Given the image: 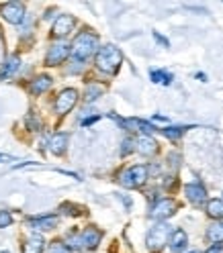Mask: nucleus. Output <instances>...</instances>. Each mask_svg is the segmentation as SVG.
<instances>
[{
  "label": "nucleus",
  "instance_id": "1",
  "mask_svg": "<svg viewBox=\"0 0 223 253\" xmlns=\"http://www.w3.org/2000/svg\"><path fill=\"white\" fill-rule=\"evenodd\" d=\"M97 47H99V37L94 33L84 31V33L76 35V39L72 43V57L82 63V61H86L88 57H92L94 53H97Z\"/></svg>",
  "mask_w": 223,
  "mask_h": 253
},
{
  "label": "nucleus",
  "instance_id": "2",
  "mask_svg": "<svg viewBox=\"0 0 223 253\" xmlns=\"http://www.w3.org/2000/svg\"><path fill=\"white\" fill-rule=\"evenodd\" d=\"M103 239V233L97 229V227H86L82 233H78V235H70L68 237V247L74 249V251H80V249H97L99 243Z\"/></svg>",
  "mask_w": 223,
  "mask_h": 253
},
{
  "label": "nucleus",
  "instance_id": "3",
  "mask_svg": "<svg viewBox=\"0 0 223 253\" xmlns=\"http://www.w3.org/2000/svg\"><path fill=\"white\" fill-rule=\"evenodd\" d=\"M121 63H123V55H121V51L117 49L115 45H105V47H101V51L97 53V68L101 72L109 74V76L117 74Z\"/></svg>",
  "mask_w": 223,
  "mask_h": 253
},
{
  "label": "nucleus",
  "instance_id": "4",
  "mask_svg": "<svg viewBox=\"0 0 223 253\" xmlns=\"http://www.w3.org/2000/svg\"><path fill=\"white\" fill-rule=\"evenodd\" d=\"M170 235H172V231H170V227H168L166 223H160V225L152 227L150 233H148V239H146L148 249H150L152 253L162 251V247L170 241Z\"/></svg>",
  "mask_w": 223,
  "mask_h": 253
},
{
  "label": "nucleus",
  "instance_id": "5",
  "mask_svg": "<svg viewBox=\"0 0 223 253\" xmlns=\"http://www.w3.org/2000/svg\"><path fill=\"white\" fill-rule=\"evenodd\" d=\"M121 186L125 188H141L148 182V168L146 166H133L129 169H125L119 178Z\"/></svg>",
  "mask_w": 223,
  "mask_h": 253
},
{
  "label": "nucleus",
  "instance_id": "6",
  "mask_svg": "<svg viewBox=\"0 0 223 253\" xmlns=\"http://www.w3.org/2000/svg\"><path fill=\"white\" fill-rule=\"evenodd\" d=\"M68 55H72V45L68 43H56L50 47V51L45 55V66H59V63L66 59Z\"/></svg>",
  "mask_w": 223,
  "mask_h": 253
},
{
  "label": "nucleus",
  "instance_id": "7",
  "mask_svg": "<svg viewBox=\"0 0 223 253\" xmlns=\"http://www.w3.org/2000/svg\"><path fill=\"white\" fill-rule=\"evenodd\" d=\"M176 209H178V204L174 202L172 198H160L158 202H154V207H152V211H150V216L162 220V218L172 216L174 212H176Z\"/></svg>",
  "mask_w": 223,
  "mask_h": 253
},
{
  "label": "nucleus",
  "instance_id": "8",
  "mask_svg": "<svg viewBox=\"0 0 223 253\" xmlns=\"http://www.w3.org/2000/svg\"><path fill=\"white\" fill-rule=\"evenodd\" d=\"M78 102V92L74 88H68V90H63L59 96L56 98V110H57V115H66L70 113V110L76 106Z\"/></svg>",
  "mask_w": 223,
  "mask_h": 253
},
{
  "label": "nucleus",
  "instance_id": "9",
  "mask_svg": "<svg viewBox=\"0 0 223 253\" xmlns=\"http://www.w3.org/2000/svg\"><path fill=\"white\" fill-rule=\"evenodd\" d=\"M184 194L186 198L195 204V207H201L203 202H207V190L201 182H193V184H186L184 186Z\"/></svg>",
  "mask_w": 223,
  "mask_h": 253
},
{
  "label": "nucleus",
  "instance_id": "10",
  "mask_svg": "<svg viewBox=\"0 0 223 253\" xmlns=\"http://www.w3.org/2000/svg\"><path fill=\"white\" fill-rule=\"evenodd\" d=\"M74 25H76V21H74L72 14H59V17L56 19V23H54V27H52V35L54 37H66L74 29Z\"/></svg>",
  "mask_w": 223,
  "mask_h": 253
},
{
  "label": "nucleus",
  "instance_id": "11",
  "mask_svg": "<svg viewBox=\"0 0 223 253\" xmlns=\"http://www.w3.org/2000/svg\"><path fill=\"white\" fill-rule=\"evenodd\" d=\"M2 17L12 25H21L25 19V6L19 2H6L2 6Z\"/></svg>",
  "mask_w": 223,
  "mask_h": 253
},
{
  "label": "nucleus",
  "instance_id": "12",
  "mask_svg": "<svg viewBox=\"0 0 223 253\" xmlns=\"http://www.w3.org/2000/svg\"><path fill=\"white\" fill-rule=\"evenodd\" d=\"M47 149L54 155H63L68 149V135L66 133H54L47 139Z\"/></svg>",
  "mask_w": 223,
  "mask_h": 253
},
{
  "label": "nucleus",
  "instance_id": "13",
  "mask_svg": "<svg viewBox=\"0 0 223 253\" xmlns=\"http://www.w3.org/2000/svg\"><path fill=\"white\" fill-rule=\"evenodd\" d=\"M135 149L141 155H154L158 151V143H156V139H152L150 135H143L135 141Z\"/></svg>",
  "mask_w": 223,
  "mask_h": 253
},
{
  "label": "nucleus",
  "instance_id": "14",
  "mask_svg": "<svg viewBox=\"0 0 223 253\" xmlns=\"http://www.w3.org/2000/svg\"><path fill=\"white\" fill-rule=\"evenodd\" d=\"M29 225L37 229V231H47V229H54L57 225V216L56 214H47V216H35L29 220Z\"/></svg>",
  "mask_w": 223,
  "mask_h": 253
},
{
  "label": "nucleus",
  "instance_id": "15",
  "mask_svg": "<svg viewBox=\"0 0 223 253\" xmlns=\"http://www.w3.org/2000/svg\"><path fill=\"white\" fill-rule=\"evenodd\" d=\"M186 241H188L186 233H184L182 229H176V231H172V235H170V241H168V245H170V249H172L174 253H178L180 249H184V247H186Z\"/></svg>",
  "mask_w": 223,
  "mask_h": 253
},
{
  "label": "nucleus",
  "instance_id": "16",
  "mask_svg": "<svg viewBox=\"0 0 223 253\" xmlns=\"http://www.w3.org/2000/svg\"><path fill=\"white\" fill-rule=\"evenodd\" d=\"M43 237L41 235H31L29 239H27V243H25V249H23V253H41L43 251Z\"/></svg>",
  "mask_w": 223,
  "mask_h": 253
},
{
  "label": "nucleus",
  "instance_id": "17",
  "mask_svg": "<svg viewBox=\"0 0 223 253\" xmlns=\"http://www.w3.org/2000/svg\"><path fill=\"white\" fill-rule=\"evenodd\" d=\"M52 88V78L50 76H39L33 80V84H31V92L33 94H43L45 90Z\"/></svg>",
  "mask_w": 223,
  "mask_h": 253
},
{
  "label": "nucleus",
  "instance_id": "18",
  "mask_svg": "<svg viewBox=\"0 0 223 253\" xmlns=\"http://www.w3.org/2000/svg\"><path fill=\"white\" fill-rule=\"evenodd\" d=\"M207 239L211 243H223V223H213L207 229Z\"/></svg>",
  "mask_w": 223,
  "mask_h": 253
},
{
  "label": "nucleus",
  "instance_id": "19",
  "mask_svg": "<svg viewBox=\"0 0 223 253\" xmlns=\"http://www.w3.org/2000/svg\"><path fill=\"white\" fill-rule=\"evenodd\" d=\"M207 214L213 218H223V200H209L207 202Z\"/></svg>",
  "mask_w": 223,
  "mask_h": 253
},
{
  "label": "nucleus",
  "instance_id": "20",
  "mask_svg": "<svg viewBox=\"0 0 223 253\" xmlns=\"http://www.w3.org/2000/svg\"><path fill=\"white\" fill-rule=\"evenodd\" d=\"M150 78H152V82H156V84H166V86L172 84V74H168L164 70H152Z\"/></svg>",
  "mask_w": 223,
  "mask_h": 253
},
{
  "label": "nucleus",
  "instance_id": "21",
  "mask_svg": "<svg viewBox=\"0 0 223 253\" xmlns=\"http://www.w3.org/2000/svg\"><path fill=\"white\" fill-rule=\"evenodd\" d=\"M103 94V86L101 84H90L88 88H86V92H84V100L86 102H94L99 96Z\"/></svg>",
  "mask_w": 223,
  "mask_h": 253
},
{
  "label": "nucleus",
  "instance_id": "22",
  "mask_svg": "<svg viewBox=\"0 0 223 253\" xmlns=\"http://www.w3.org/2000/svg\"><path fill=\"white\" fill-rule=\"evenodd\" d=\"M19 68H21V59H19V57H10V59L6 61L4 70H2V76H12Z\"/></svg>",
  "mask_w": 223,
  "mask_h": 253
},
{
  "label": "nucleus",
  "instance_id": "23",
  "mask_svg": "<svg viewBox=\"0 0 223 253\" xmlns=\"http://www.w3.org/2000/svg\"><path fill=\"white\" fill-rule=\"evenodd\" d=\"M61 212L72 214V216H80V214H84V209H82V207H78V204L66 202V204H61Z\"/></svg>",
  "mask_w": 223,
  "mask_h": 253
},
{
  "label": "nucleus",
  "instance_id": "24",
  "mask_svg": "<svg viewBox=\"0 0 223 253\" xmlns=\"http://www.w3.org/2000/svg\"><path fill=\"white\" fill-rule=\"evenodd\" d=\"M47 253H72V249L66 243H61V241H54L50 245V249H47Z\"/></svg>",
  "mask_w": 223,
  "mask_h": 253
},
{
  "label": "nucleus",
  "instance_id": "25",
  "mask_svg": "<svg viewBox=\"0 0 223 253\" xmlns=\"http://www.w3.org/2000/svg\"><path fill=\"white\" fill-rule=\"evenodd\" d=\"M133 125H135V126H139V131H143L146 135L156 133V126H154V125H150V123H146V121H141V119H133Z\"/></svg>",
  "mask_w": 223,
  "mask_h": 253
},
{
  "label": "nucleus",
  "instance_id": "26",
  "mask_svg": "<svg viewBox=\"0 0 223 253\" xmlns=\"http://www.w3.org/2000/svg\"><path fill=\"white\" fill-rule=\"evenodd\" d=\"M182 133H184V126H168V129H164V135L168 139H178Z\"/></svg>",
  "mask_w": 223,
  "mask_h": 253
},
{
  "label": "nucleus",
  "instance_id": "27",
  "mask_svg": "<svg viewBox=\"0 0 223 253\" xmlns=\"http://www.w3.org/2000/svg\"><path fill=\"white\" fill-rule=\"evenodd\" d=\"M10 223H12V214L6 211H0V229L10 227Z\"/></svg>",
  "mask_w": 223,
  "mask_h": 253
},
{
  "label": "nucleus",
  "instance_id": "28",
  "mask_svg": "<svg viewBox=\"0 0 223 253\" xmlns=\"http://www.w3.org/2000/svg\"><path fill=\"white\" fill-rule=\"evenodd\" d=\"M135 149V141L131 139V137H127L125 141H123V147H121V155H127L129 151H133Z\"/></svg>",
  "mask_w": 223,
  "mask_h": 253
},
{
  "label": "nucleus",
  "instance_id": "29",
  "mask_svg": "<svg viewBox=\"0 0 223 253\" xmlns=\"http://www.w3.org/2000/svg\"><path fill=\"white\" fill-rule=\"evenodd\" d=\"M154 39H156L158 43H160L162 47H168V45H170V43H168V39H164V37H162L160 33H154Z\"/></svg>",
  "mask_w": 223,
  "mask_h": 253
},
{
  "label": "nucleus",
  "instance_id": "30",
  "mask_svg": "<svg viewBox=\"0 0 223 253\" xmlns=\"http://www.w3.org/2000/svg\"><path fill=\"white\" fill-rule=\"evenodd\" d=\"M221 247H223L221 243H215V245H213L209 251H207V253H219V251H221Z\"/></svg>",
  "mask_w": 223,
  "mask_h": 253
},
{
  "label": "nucleus",
  "instance_id": "31",
  "mask_svg": "<svg viewBox=\"0 0 223 253\" xmlns=\"http://www.w3.org/2000/svg\"><path fill=\"white\" fill-rule=\"evenodd\" d=\"M6 162H14V157H10V155H0V164H6Z\"/></svg>",
  "mask_w": 223,
  "mask_h": 253
},
{
  "label": "nucleus",
  "instance_id": "32",
  "mask_svg": "<svg viewBox=\"0 0 223 253\" xmlns=\"http://www.w3.org/2000/svg\"><path fill=\"white\" fill-rule=\"evenodd\" d=\"M197 78H199L201 82H205V80H207V76H205V74H197Z\"/></svg>",
  "mask_w": 223,
  "mask_h": 253
},
{
  "label": "nucleus",
  "instance_id": "33",
  "mask_svg": "<svg viewBox=\"0 0 223 253\" xmlns=\"http://www.w3.org/2000/svg\"><path fill=\"white\" fill-rule=\"evenodd\" d=\"M2 253H8V251H2Z\"/></svg>",
  "mask_w": 223,
  "mask_h": 253
},
{
  "label": "nucleus",
  "instance_id": "34",
  "mask_svg": "<svg viewBox=\"0 0 223 253\" xmlns=\"http://www.w3.org/2000/svg\"><path fill=\"white\" fill-rule=\"evenodd\" d=\"M193 253H195V251H193Z\"/></svg>",
  "mask_w": 223,
  "mask_h": 253
}]
</instances>
